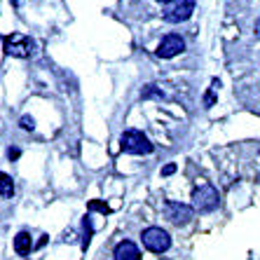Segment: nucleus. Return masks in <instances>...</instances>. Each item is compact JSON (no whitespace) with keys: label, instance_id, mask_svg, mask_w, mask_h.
Masks as SVG:
<instances>
[{"label":"nucleus","instance_id":"obj_1","mask_svg":"<svg viewBox=\"0 0 260 260\" xmlns=\"http://www.w3.org/2000/svg\"><path fill=\"white\" fill-rule=\"evenodd\" d=\"M120 148H122V152H129V155H150L152 152L150 139L143 132H136V129H129V132L122 134Z\"/></svg>","mask_w":260,"mask_h":260},{"label":"nucleus","instance_id":"obj_2","mask_svg":"<svg viewBox=\"0 0 260 260\" xmlns=\"http://www.w3.org/2000/svg\"><path fill=\"white\" fill-rule=\"evenodd\" d=\"M33 47H36V45H33V40H30L28 36H24V33H12V36L3 38V52H5L7 56L26 59V56H30Z\"/></svg>","mask_w":260,"mask_h":260},{"label":"nucleus","instance_id":"obj_3","mask_svg":"<svg viewBox=\"0 0 260 260\" xmlns=\"http://www.w3.org/2000/svg\"><path fill=\"white\" fill-rule=\"evenodd\" d=\"M218 202H220V194H218V190L213 188V185H209V183H204V185H200V188H194L192 192V204L197 211L202 213H211L218 209Z\"/></svg>","mask_w":260,"mask_h":260},{"label":"nucleus","instance_id":"obj_4","mask_svg":"<svg viewBox=\"0 0 260 260\" xmlns=\"http://www.w3.org/2000/svg\"><path fill=\"white\" fill-rule=\"evenodd\" d=\"M141 239H143V246L148 248V251H152V253H164V251H169V246H171L169 232L162 230V228H145Z\"/></svg>","mask_w":260,"mask_h":260},{"label":"nucleus","instance_id":"obj_5","mask_svg":"<svg viewBox=\"0 0 260 260\" xmlns=\"http://www.w3.org/2000/svg\"><path fill=\"white\" fill-rule=\"evenodd\" d=\"M192 12H194V0H174L164 10V21L181 24V21H188L192 17Z\"/></svg>","mask_w":260,"mask_h":260},{"label":"nucleus","instance_id":"obj_6","mask_svg":"<svg viewBox=\"0 0 260 260\" xmlns=\"http://www.w3.org/2000/svg\"><path fill=\"white\" fill-rule=\"evenodd\" d=\"M164 213H167V218H169L174 225H188L190 220H192L194 211L192 206L188 204H181V202H167V209H164Z\"/></svg>","mask_w":260,"mask_h":260},{"label":"nucleus","instance_id":"obj_7","mask_svg":"<svg viewBox=\"0 0 260 260\" xmlns=\"http://www.w3.org/2000/svg\"><path fill=\"white\" fill-rule=\"evenodd\" d=\"M183 49H185V40H183L181 36L171 33V36H167L162 43H159L157 56H159V59H174L176 54H181Z\"/></svg>","mask_w":260,"mask_h":260},{"label":"nucleus","instance_id":"obj_8","mask_svg":"<svg viewBox=\"0 0 260 260\" xmlns=\"http://www.w3.org/2000/svg\"><path fill=\"white\" fill-rule=\"evenodd\" d=\"M113 258H115V260H141V251H139V246H136L134 242L124 239V242H120L115 246Z\"/></svg>","mask_w":260,"mask_h":260},{"label":"nucleus","instance_id":"obj_9","mask_svg":"<svg viewBox=\"0 0 260 260\" xmlns=\"http://www.w3.org/2000/svg\"><path fill=\"white\" fill-rule=\"evenodd\" d=\"M33 248V239H30L28 232H19L17 237H14V251H17L19 255H26Z\"/></svg>","mask_w":260,"mask_h":260},{"label":"nucleus","instance_id":"obj_10","mask_svg":"<svg viewBox=\"0 0 260 260\" xmlns=\"http://www.w3.org/2000/svg\"><path fill=\"white\" fill-rule=\"evenodd\" d=\"M12 194H14L12 176H7L5 171H0V197H12Z\"/></svg>","mask_w":260,"mask_h":260},{"label":"nucleus","instance_id":"obj_11","mask_svg":"<svg viewBox=\"0 0 260 260\" xmlns=\"http://www.w3.org/2000/svg\"><path fill=\"white\" fill-rule=\"evenodd\" d=\"M82 230H85V237H82V246L87 248V244H89L91 239V218L85 216V220H82Z\"/></svg>","mask_w":260,"mask_h":260},{"label":"nucleus","instance_id":"obj_12","mask_svg":"<svg viewBox=\"0 0 260 260\" xmlns=\"http://www.w3.org/2000/svg\"><path fill=\"white\" fill-rule=\"evenodd\" d=\"M89 211H101V213H110V206H108V204H103V202H96V200H91V202H89Z\"/></svg>","mask_w":260,"mask_h":260},{"label":"nucleus","instance_id":"obj_13","mask_svg":"<svg viewBox=\"0 0 260 260\" xmlns=\"http://www.w3.org/2000/svg\"><path fill=\"white\" fill-rule=\"evenodd\" d=\"M19 124H21V129H26V132H33V129H36V120H33V117H28V115L21 117V122H19Z\"/></svg>","mask_w":260,"mask_h":260},{"label":"nucleus","instance_id":"obj_14","mask_svg":"<svg viewBox=\"0 0 260 260\" xmlns=\"http://www.w3.org/2000/svg\"><path fill=\"white\" fill-rule=\"evenodd\" d=\"M150 96H159V99H162L164 94H162V91H159L155 85H148V89L143 91V99H150Z\"/></svg>","mask_w":260,"mask_h":260},{"label":"nucleus","instance_id":"obj_15","mask_svg":"<svg viewBox=\"0 0 260 260\" xmlns=\"http://www.w3.org/2000/svg\"><path fill=\"white\" fill-rule=\"evenodd\" d=\"M19 155H21V150H19V148H10V150H7V157L12 159V162H14V159H19Z\"/></svg>","mask_w":260,"mask_h":260},{"label":"nucleus","instance_id":"obj_16","mask_svg":"<svg viewBox=\"0 0 260 260\" xmlns=\"http://www.w3.org/2000/svg\"><path fill=\"white\" fill-rule=\"evenodd\" d=\"M174 171H176V164H167V167L162 169V176H171Z\"/></svg>","mask_w":260,"mask_h":260},{"label":"nucleus","instance_id":"obj_17","mask_svg":"<svg viewBox=\"0 0 260 260\" xmlns=\"http://www.w3.org/2000/svg\"><path fill=\"white\" fill-rule=\"evenodd\" d=\"M255 38L260 40V17H258V21H255Z\"/></svg>","mask_w":260,"mask_h":260},{"label":"nucleus","instance_id":"obj_18","mask_svg":"<svg viewBox=\"0 0 260 260\" xmlns=\"http://www.w3.org/2000/svg\"><path fill=\"white\" fill-rule=\"evenodd\" d=\"M157 3H174V0H157Z\"/></svg>","mask_w":260,"mask_h":260},{"label":"nucleus","instance_id":"obj_19","mask_svg":"<svg viewBox=\"0 0 260 260\" xmlns=\"http://www.w3.org/2000/svg\"><path fill=\"white\" fill-rule=\"evenodd\" d=\"M12 3H14V5H17V3H19V0H12Z\"/></svg>","mask_w":260,"mask_h":260}]
</instances>
